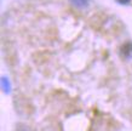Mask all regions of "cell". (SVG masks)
<instances>
[{
  "instance_id": "obj_1",
  "label": "cell",
  "mask_w": 132,
  "mask_h": 131,
  "mask_svg": "<svg viewBox=\"0 0 132 131\" xmlns=\"http://www.w3.org/2000/svg\"><path fill=\"white\" fill-rule=\"evenodd\" d=\"M121 55L124 56L125 58H131L132 57V43L131 41H127L125 43L120 49Z\"/></svg>"
},
{
  "instance_id": "obj_2",
  "label": "cell",
  "mask_w": 132,
  "mask_h": 131,
  "mask_svg": "<svg viewBox=\"0 0 132 131\" xmlns=\"http://www.w3.org/2000/svg\"><path fill=\"white\" fill-rule=\"evenodd\" d=\"M70 1H72V4L79 6V7H85L88 4V0H70Z\"/></svg>"
},
{
  "instance_id": "obj_3",
  "label": "cell",
  "mask_w": 132,
  "mask_h": 131,
  "mask_svg": "<svg viewBox=\"0 0 132 131\" xmlns=\"http://www.w3.org/2000/svg\"><path fill=\"white\" fill-rule=\"evenodd\" d=\"M118 1H119L120 4H128L131 0H118Z\"/></svg>"
}]
</instances>
